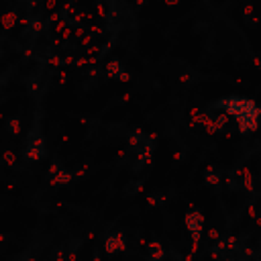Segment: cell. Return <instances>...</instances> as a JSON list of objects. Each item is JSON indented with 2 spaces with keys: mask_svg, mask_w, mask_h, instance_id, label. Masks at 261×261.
Returning a JSON list of instances; mask_svg holds the SVG:
<instances>
[{
  "mask_svg": "<svg viewBox=\"0 0 261 261\" xmlns=\"http://www.w3.org/2000/svg\"><path fill=\"white\" fill-rule=\"evenodd\" d=\"M16 2H18L20 6H24L27 10H31V8H33V6L37 4V0H16Z\"/></svg>",
  "mask_w": 261,
  "mask_h": 261,
  "instance_id": "cell-3",
  "label": "cell"
},
{
  "mask_svg": "<svg viewBox=\"0 0 261 261\" xmlns=\"http://www.w3.org/2000/svg\"><path fill=\"white\" fill-rule=\"evenodd\" d=\"M24 155L29 159H43L45 157V139H43L39 124H33V128L29 130V137L24 143Z\"/></svg>",
  "mask_w": 261,
  "mask_h": 261,
  "instance_id": "cell-1",
  "label": "cell"
},
{
  "mask_svg": "<svg viewBox=\"0 0 261 261\" xmlns=\"http://www.w3.org/2000/svg\"><path fill=\"white\" fill-rule=\"evenodd\" d=\"M120 249H124L122 237H118V234H110V237L106 239V251H108V253H114V251H120Z\"/></svg>",
  "mask_w": 261,
  "mask_h": 261,
  "instance_id": "cell-2",
  "label": "cell"
}]
</instances>
